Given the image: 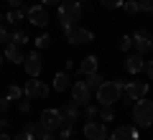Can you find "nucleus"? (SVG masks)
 Returning a JSON list of instances; mask_svg holds the SVG:
<instances>
[{
  "instance_id": "nucleus-38",
  "label": "nucleus",
  "mask_w": 153,
  "mask_h": 140,
  "mask_svg": "<svg viewBox=\"0 0 153 140\" xmlns=\"http://www.w3.org/2000/svg\"><path fill=\"white\" fill-rule=\"evenodd\" d=\"M59 3H61V0H41V5H44V8L46 5H59Z\"/></svg>"
},
{
  "instance_id": "nucleus-29",
  "label": "nucleus",
  "mask_w": 153,
  "mask_h": 140,
  "mask_svg": "<svg viewBox=\"0 0 153 140\" xmlns=\"http://www.w3.org/2000/svg\"><path fill=\"white\" fill-rule=\"evenodd\" d=\"M59 138H61V140H69V138H71V122L61 125V130H59Z\"/></svg>"
},
{
  "instance_id": "nucleus-14",
  "label": "nucleus",
  "mask_w": 153,
  "mask_h": 140,
  "mask_svg": "<svg viewBox=\"0 0 153 140\" xmlns=\"http://www.w3.org/2000/svg\"><path fill=\"white\" fill-rule=\"evenodd\" d=\"M151 36H148V31H135L133 33V46H135L138 54H146V51H151Z\"/></svg>"
},
{
  "instance_id": "nucleus-25",
  "label": "nucleus",
  "mask_w": 153,
  "mask_h": 140,
  "mask_svg": "<svg viewBox=\"0 0 153 140\" xmlns=\"http://www.w3.org/2000/svg\"><path fill=\"white\" fill-rule=\"evenodd\" d=\"M49 46H51V36H49V33L36 36V49H49Z\"/></svg>"
},
{
  "instance_id": "nucleus-11",
  "label": "nucleus",
  "mask_w": 153,
  "mask_h": 140,
  "mask_svg": "<svg viewBox=\"0 0 153 140\" xmlns=\"http://www.w3.org/2000/svg\"><path fill=\"white\" fill-rule=\"evenodd\" d=\"M123 94H128L133 102L146 97L148 94V81H128V84H123Z\"/></svg>"
},
{
  "instance_id": "nucleus-5",
  "label": "nucleus",
  "mask_w": 153,
  "mask_h": 140,
  "mask_svg": "<svg viewBox=\"0 0 153 140\" xmlns=\"http://www.w3.org/2000/svg\"><path fill=\"white\" fill-rule=\"evenodd\" d=\"M49 84L46 81H41L38 76H31V79L26 81V87H23V94H26L28 99H46L49 97Z\"/></svg>"
},
{
  "instance_id": "nucleus-21",
  "label": "nucleus",
  "mask_w": 153,
  "mask_h": 140,
  "mask_svg": "<svg viewBox=\"0 0 153 140\" xmlns=\"http://www.w3.org/2000/svg\"><path fill=\"white\" fill-rule=\"evenodd\" d=\"M5 97L10 99V102H18V99L23 97V89L18 84H10V87H8V92H5Z\"/></svg>"
},
{
  "instance_id": "nucleus-23",
  "label": "nucleus",
  "mask_w": 153,
  "mask_h": 140,
  "mask_svg": "<svg viewBox=\"0 0 153 140\" xmlns=\"http://www.w3.org/2000/svg\"><path fill=\"white\" fill-rule=\"evenodd\" d=\"M28 41H31V38H28L26 31H16L10 36V43H16V46H23V43H28Z\"/></svg>"
},
{
  "instance_id": "nucleus-20",
  "label": "nucleus",
  "mask_w": 153,
  "mask_h": 140,
  "mask_svg": "<svg viewBox=\"0 0 153 140\" xmlns=\"http://www.w3.org/2000/svg\"><path fill=\"white\" fill-rule=\"evenodd\" d=\"M23 130H28V133H31L33 138H38V140L44 138V133H46V130H44V125H41V122H28V125H26Z\"/></svg>"
},
{
  "instance_id": "nucleus-22",
  "label": "nucleus",
  "mask_w": 153,
  "mask_h": 140,
  "mask_svg": "<svg viewBox=\"0 0 153 140\" xmlns=\"http://www.w3.org/2000/svg\"><path fill=\"white\" fill-rule=\"evenodd\" d=\"M23 18H26V10H23V8H13V10L5 16V21H10V23H18V21H23Z\"/></svg>"
},
{
  "instance_id": "nucleus-37",
  "label": "nucleus",
  "mask_w": 153,
  "mask_h": 140,
  "mask_svg": "<svg viewBox=\"0 0 153 140\" xmlns=\"http://www.w3.org/2000/svg\"><path fill=\"white\" fill-rule=\"evenodd\" d=\"M71 69H74V59H66L64 61V71H71Z\"/></svg>"
},
{
  "instance_id": "nucleus-32",
  "label": "nucleus",
  "mask_w": 153,
  "mask_h": 140,
  "mask_svg": "<svg viewBox=\"0 0 153 140\" xmlns=\"http://www.w3.org/2000/svg\"><path fill=\"white\" fill-rule=\"evenodd\" d=\"M123 3H125V0H102L105 8H123Z\"/></svg>"
},
{
  "instance_id": "nucleus-40",
  "label": "nucleus",
  "mask_w": 153,
  "mask_h": 140,
  "mask_svg": "<svg viewBox=\"0 0 153 140\" xmlns=\"http://www.w3.org/2000/svg\"><path fill=\"white\" fill-rule=\"evenodd\" d=\"M8 3H10V8H21L23 5V0H8Z\"/></svg>"
},
{
  "instance_id": "nucleus-7",
  "label": "nucleus",
  "mask_w": 153,
  "mask_h": 140,
  "mask_svg": "<svg viewBox=\"0 0 153 140\" xmlns=\"http://www.w3.org/2000/svg\"><path fill=\"white\" fill-rule=\"evenodd\" d=\"M26 21L31 23V26L46 28V23H49V13H46L44 5H31V8H26Z\"/></svg>"
},
{
  "instance_id": "nucleus-34",
  "label": "nucleus",
  "mask_w": 153,
  "mask_h": 140,
  "mask_svg": "<svg viewBox=\"0 0 153 140\" xmlns=\"http://www.w3.org/2000/svg\"><path fill=\"white\" fill-rule=\"evenodd\" d=\"M8 41H10V33H8L5 28L0 26V43H8Z\"/></svg>"
},
{
  "instance_id": "nucleus-31",
  "label": "nucleus",
  "mask_w": 153,
  "mask_h": 140,
  "mask_svg": "<svg viewBox=\"0 0 153 140\" xmlns=\"http://www.w3.org/2000/svg\"><path fill=\"white\" fill-rule=\"evenodd\" d=\"M97 115H100V110L94 104H87V120H97Z\"/></svg>"
},
{
  "instance_id": "nucleus-33",
  "label": "nucleus",
  "mask_w": 153,
  "mask_h": 140,
  "mask_svg": "<svg viewBox=\"0 0 153 140\" xmlns=\"http://www.w3.org/2000/svg\"><path fill=\"white\" fill-rule=\"evenodd\" d=\"M13 140H36V138H33L28 130H21V133H16V138H13Z\"/></svg>"
},
{
  "instance_id": "nucleus-26",
  "label": "nucleus",
  "mask_w": 153,
  "mask_h": 140,
  "mask_svg": "<svg viewBox=\"0 0 153 140\" xmlns=\"http://www.w3.org/2000/svg\"><path fill=\"white\" fill-rule=\"evenodd\" d=\"M117 49H120V51H130V49H133V36H120Z\"/></svg>"
},
{
  "instance_id": "nucleus-17",
  "label": "nucleus",
  "mask_w": 153,
  "mask_h": 140,
  "mask_svg": "<svg viewBox=\"0 0 153 140\" xmlns=\"http://www.w3.org/2000/svg\"><path fill=\"white\" fill-rule=\"evenodd\" d=\"M61 115H64L66 122H76V117H79V104L71 99V102H66L64 107H61Z\"/></svg>"
},
{
  "instance_id": "nucleus-18",
  "label": "nucleus",
  "mask_w": 153,
  "mask_h": 140,
  "mask_svg": "<svg viewBox=\"0 0 153 140\" xmlns=\"http://www.w3.org/2000/svg\"><path fill=\"white\" fill-rule=\"evenodd\" d=\"M5 59L13 61V64H23V61H26V56L21 54V49H18L16 43H8V46H5Z\"/></svg>"
},
{
  "instance_id": "nucleus-19",
  "label": "nucleus",
  "mask_w": 153,
  "mask_h": 140,
  "mask_svg": "<svg viewBox=\"0 0 153 140\" xmlns=\"http://www.w3.org/2000/svg\"><path fill=\"white\" fill-rule=\"evenodd\" d=\"M102 81H105V76L100 74V71H94V74H89V76H84V84H87L89 89H94V92H97V87L102 84Z\"/></svg>"
},
{
  "instance_id": "nucleus-15",
  "label": "nucleus",
  "mask_w": 153,
  "mask_h": 140,
  "mask_svg": "<svg viewBox=\"0 0 153 140\" xmlns=\"http://www.w3.org/2000/svg\"><path fill=\"white\" fill-rule=\"evenodd\" d=\"M51 87H54L56 92H66L71 87V79H69V71H56L54 79H51Z\"/></svg>"
},
{
  "instance_id": "nucleus-2",
  "label": "nucleus",
  "mask_w": 153,
  "mask_h": 140,
  "mask_svg": "<svg viewBox=\"0 0 153 140\" xmlns=\"http://www.w3.org/2000/svg\"><path fill=\"white\" fill-rule=\"evenodd\" d=\"M133 122H135V127H151L153 125V99H135V104H133Z\"/></svg>"
},
{
  "instance_id": "nucleus-30",
  "label": "nucleus",
  "mask_w": 153,
  "mask_h": 140,
  "mask_svg": "<svg viewBox=\"0 0 153 140\" xmlns=\"http://www.w3.org/2000/svg\"><path fill=\"white\" fill-rule=\"evenodd\" d=\"M18 102H21V104H18V110H21L23 115L31 112V99H18Z\"/></svg>"
},
{
  "instance_id": "nucleus-13",
  "label": "nucleus",
  "mask_w": 153,
  "mask_h": 140,
  "mask_svg": "<svg viewBox=\"0 0 153 140\" xmlns=\"http://www.w3.org/2000/svg\"><path fill=\"white\" fill-rule=\"evenodd\" d=\"M92 41H94V33L89 31V28H79V26L74 28V33H71V38H69V43H74V46H87V43H92Z\"/></svg>"
},
{
  "instance_id": "nucleus-1",
  "label": "nucleus",
  "mask_w": 153,
  "mask_h": 140,
  "mask_svg": "<svg viewBox=\"0 0 153 140\" xmlns=\"http://www.w3.org/2000/svg\"><path fill=\"white\" fill-rule=\"evenodd\" d=\"M123 97V81H102L97 87V102L102 107H112Z\"/></svg>"
},
{
  "instance_id": "nucleus-27",
  "label": "nucleus",
  "mask_w": 153,
  "mask_h": 140,
  "mask_svg": "<svg viewBox=\"0 0 153 140\" xmlns=\"http://www.w3.org/2000/svg\"><path fill=\"white\" fill-rule=\"evenodd\" d=\"M123 8H125V13H130V16H133V13H138V10H140V5H138V0H128V3H123Z\"/></svg>"
},
{
  "instance_id": "nucleus-39",
  "label": "nucleus",
  "mask_w": 153,
  "mask_h": 140,
  "mask_svg": "<svg viewBox=\"0 0 153 140\" xmlns=\"http://www.w3.org/2000/svg\"><path fill=\"white\" fill-rule=\"evenodd\" d=\"M8 122H10L8 117H0V130H5V127H8Z\"/></svg>"
},
{
  "instance_id": "nucleus-36",
  "label": "nucleus",
  "mask_w": 153,
  "mask_h": 140,
  "mask_svg": "<svg viewBox=\"0 0 153 140\" xmlns=\"http://www.w3.org/2000/svg\"><path fill=\"white\" fill-rule=\"evenodd\" d=\"M8 104H10V99H8V97H0V112H5Z\"/></svg>"
},
{
  "instance_id": "nucleus-28",
  "label": "nucleus",
  "mask_w": 153,
  "mask_h": 140,
  "mask_svg": "<svg viewBox=\"0 0 153 140\" xmlns=\"http://www.w3.org/2000/svg\"><path fill=\"white\" fill-rule=\"evenodd\" d=\"M138 5H140V10H143V13L153 16V0H138Z\"/></svg>"
},
{
  "instance_id": "nucleus-43",
  "label": "nucleus",
  "mask_w": 153,
  "mask_h": 140,
  "mask_svg": "<svg viewBox=\"0 0 153 140\" xmlns=\"http://www.w3.org/2000/svg\"><path fill=\"white\" fill-rule=\"evenodd\" d=\"M0 66H3V59H0Z\"/></svg>"
},
{
  "instance_id": "nucleus-8",
  "label": "nucleus",
  "mask_w": 153,
  "mask_h": 140,
  "mask_svg": "<svg viewBox=\"0 0 153 140\" xmlns=\"http://www.w3.org/2000/svg\"><path fill=\"white\" fill-rule=\"evenodd\" d=\"M69 89H71V99H74L79 107H87V104H89V99H92V89H89L84 81H74Z\"/></svg>"
},
{
  "instance_id": "nucleus-35",
  "label": "nucleus",
  "mask_w": 153,
  "mask_h": 140,
  "mask_svg": "<svg viewBox=\"0 0 153 140\" xmlns=\"http://www.w3.org/2000/svg\"><path fill=\"white\" fill-rule=\"evenodd\" d=\"M146 71H148V79L153 81V59H151V61H146Z\"/></svg>"
},
{
  "instance_id": "nucleus-41",
  "label": "nucleus",
  "mask_w": 153,
  "mask_h": 140,
  "mask_svg": "<svg viewBox=\"0 0 153 140\" xmlns=\"http://www.w3.org/2000/svg\"><path fill=\"white\" fill-rule=\"evenodd\" d=\"M0 140H13V138H10V135L5 133V130H0Z\"/></svg>"
},
{
  "instance_id": "nucleus-10",
  "label": "nucleus",
  "mask_w": 153,
  "mask_h": 140,
  "mask_svg": "<svg viewBox=\"0 0 153 140\" xmlns=\"http://www.w3.org/2000/svg\"><path fill=\"white\" fill-rule=\"evenodd\" d=\"M23 66H26L28 76H41V71H44V59H41L38 51H31V54L26 56V61H23Z\"/></svg>"
},
{
  "instance_id": "nucleus-3",
  "label": "nucleus",
  "mask_w": 153,
  "mask_h": 140,
  "mask_svg": "<svg viewBox=\"0 0 153 140\" xmlns=\"http://www.w3.org/2000/svg\"><path fill=\"white\" fill-rule=\"evenodd\" d=\"M38 122L44 125L46 133H59L61 125H66L64 115H61V110H54V107H46L44 112H41V117H38Z\"/></svg>"
},
{
  "instance_id": "nucleus-16",
  "label": "nucleus",
  "mask_w": 153,
  "mask_h": 140,
  "mask_svg": "<svg viewBox=\"0 0 153 140\" xmlns=\"http://www.w3.org/2000/svg\"><path fill=\"white\" fill-rule=\"evenodd\" d=\"M97 66H100V59H97L94 54H89V56H84V59H82L79 71H82L84 76H89V74H94V71H97Z\"/></svg>"
},
{
  "instance_id": "nucleus-4",
  "label": "nucleus",
  "mask_w": 153,
  "mask_h": 140,
  "mask_svg": "<svg viewBox=\"0 0 153 140\" xmlns=\"http://www.w3.org/2000/svg\"><path fill=\"white\" fill-rule=\"evenodd\" d=\"M59 23H76L82 21V3L71 0V3H59Z\"/></svg>"
},
{
  "instance_id": "nucleus-9",
  "label": "nucleus",
  "mask_w": 153,
  "mask_h": 140,
  "mask_svg": "<svg viewBox=\"0 0 153 140\" xmlns=\"http://www.w3.org/2000/svg\"><path fill=\"white\" fill-rule=\"evenodd\" d=\"M107 140H140V133H138L135 125H120L117 130L107 135Z\"/></svg>"
},
{
  "instance_id": "nucleus-44",
  "label": "nucleus",
  "mask_w": 153,
  "mask_h": 140,
  "mask_svg": "<svg viewBox=\"0 0 153 140\" xmlns=\"http://www.w3.org/2000/svg\"><path fill=\"white\" fill-rule=\"evenodd\" d=\"M151 49H153V43H151Z\"/></svg>"
},
{
  "instance_id": "nucleus-12",
  "label": "nucleus",
  "mask_w": 153,
  "mask_h": 140,
  "mask_svg": "<svg viewBox=\"0 0 153 140\" xmlns=\"http://www.w3.org/2000/svg\"><path fill=\"white\" fill-rule=\"evenodd\" d=\"M123 66H125L128 74H140V71L146 69V59H143V54L135 51V54H128L125 56V64H123Z\"/></svg>"
},
{
  "instance_id": "nucleus-42",
  "label": "nucleus",
  "mask_w": 153,
  "mask_h": 140,
  "mask_svg": "<svg viewBox=\"0 0 153 140\" xmlns=\"http://www.w3.org/2000/svg\"><path fill=\"white\" fill-rule=\"evenodd\" d=\"M0 21H5V16H3V13H0Z\"/></svg>"
},
{
  "instance_id": "nucleus-24",
  "label": "nucleus",
  "mask_w": 153,
  "mask_h": 140,
  "mask_svg": "<svg viewBox=\"0 0 153 140\" xmlns=\"http://www.w3.org/2000/svg\"><path fill=\"white\" fill-rule=\"evenodd\" d=\"M97 120H102V122H112V120H115L112 107H102V110H100V115H97Z\"/></svg>"
},
{
  "instance_id": "nucleus-6",
  "label": "nucleus",
  "mask_w": 153,
  "mask_h": 140,
  "mask_svg": "<svg viewBox=\"0 0 153 140\" xmlns=\"http://www.w3.org/2000/svg\"><path fill=\"white\" fill-rule=\"evenodd\" d=\"M84 138L87 140H107V127L102 120H87L84 122Z\"/></svg>"
}]
</instances>
